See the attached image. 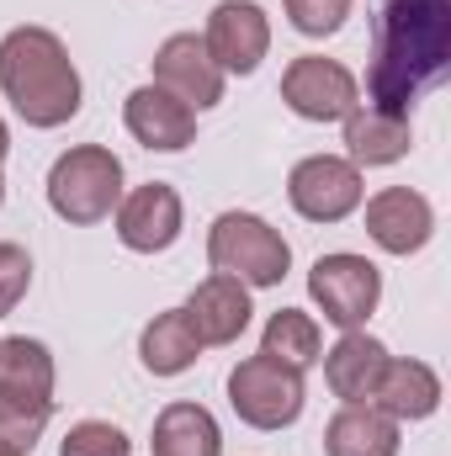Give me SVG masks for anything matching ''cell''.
I'll list each match as a JSON object with an SVG mask.
<instances>
[{
	"label": "cell",
	"mask_w": 451,
	"mask_h": 456,
	"mask_svg": "<svg viewBox=\"0 0 451 456\" xmlns=\"http://www.w3.org/2000/svg\"><path fill=\"white\" fill-rule=\"evenodd\" d=\"M436 233V208L414 186H382L366 197V239L382 255H420Z\"/></svg>",
	"instance_id": "cell-12"
},
{
	"label": "cell",
	"mask_w": 451,
	"mask_h": 456,
	"mask_svg": "<svg viewBox=\"0 0 451 456\" xmlns=\"http://www.w3.org/2000/svg\"><path fill=\"white\" fill-rule=\"evenodd\" d=\"M112 228H117V239H122V249H133V255H165L181 239V228H186V202H181V191L170 181H144V186L122 191V202H117V213H112Z\"/></svg>",
	"instance_id": "cell-9"
},
{
	"label": "cell",
	"mask_w": 451,
	"mask_h": 456,
	"mask_svg": "<svg viewBox=\"0 0 451 456\" xmlns=\"http://www.w3.org/2000/svg\"><path fill=\"white\" fill-rule=\"evenodd\" d=\"M414 149V122L398 112H377V107H356L345 117V159L356 170H382V165H398L404 154Z\"/></svg>",
	"instance_id": "cell-17"
},
{
	"label": "cell",
	"mask_w": 451,
	"mask_h": 456,
	"mask_svg": "<svg viewBox=\"0 0 451 456\" xmlns=\"http://www.w3.org/2000/svg\"><path fill=\"white\" fill-rule=\"evenodd\" d=\"M0 456H27V452H16V446H5V441H0Z\"/></svg>",
	"instance_id": "cell-28"
},
{
	"label": "cell",
	"mask_w": 451,
	"mask_h": 456,
	"mask_svg": "<svg viewBox=\"0 0 451 456\" xmlns=\"http://www.w3.org/2000/svg\"><path fill=\"white\" fill-rule=\"evenodd\" d=\"M181 314H186V324H192V335L208 345H234L244 330H250V287L244 281H234V276H208V281H197L192 287V297L181 303Z\"/></svg>",
	"instance_id": "cell-14"
},
{
	"label": "cell",
	"mask_w": 451,
	"mask_h": 456,
	"mask_svg": "<svg viewBox=\"0 0 451 456\" xmlns=\"http://www.w3.org/2000/svg\"><path fill=\"white\" fill-rule=\"evenodd\" d=\"M0 208H5V175H0Z\"/></svg>",
	"instance_id": "cell-29"
},
{
	"label": "cell",
	"mask_w": 451,
	"mask_h": 456,
	"mask_svg": "<svg viewBox=\"0 0 451 456\" xmlns=\"http://www.w3.org/2000/svg\"><path fill=\"white\" fill-rule=\"evenodd\" d=\"M308 297L324 314V324H335L340 335L345 330H366V319L382 303V271L366 255H350V249L319 255L314 271H308Z\"/></svg>",
	"instance_id": "cell-6"
},
{
	"label": "cell",
	"mask_w": 451,
	"mask_h": 456,
	"mask_svg": "<svg viewBox=\"0 0 451 456\" xmlns=\"http://www.w3.org/2000/svg\"><path fill=\"white\" fill-rule=\"evenodd\" d=\"M149 452L154 456H224V430H218L213 409L176 398V403H165L154 414Z\"/></svg>",
	"instance_id": "cell-18"
},
{
	"label": "cell",
	"mask_w": 451,
	"mask_h": 456,
	"mask_svg": "<svg viewBox=\"0 0 451 456\" xmlns=\"http://www.w3.org/2000/svg\"><path fill=\"white\" fill-rule=\"evenodd\" d=\"M5 149H11V127H5V117H0V159H5Z\"/></svg>",
	"instance_id": "cell-27"
},
{
	"label": "cell",
	"mask_w": 451,
	"mask_h": 456,
	"mask_svg": "<svg viewBox=\"0 0 451 456\" xmlns=\"http://www.w3.org/2000/svg\"><path fill=\"white\" fill-rule=\"evenodd\" d=\"M224 69L213 64L202 32H170L160 48H154V86L170 91L176 102H186L192 112H208L224 102Z\"/></svg>",
	"instance_id": "cell-10"
},
{
	"label": "cell",
	"mask_w": 451,
	"mask_h": 456,
	"mask_svg": "<svg viewBox=\"0 0 451 456\" xmlns=\"http://www.w3.org/2000/svg\"><path fill=\"white\" fill-rule=\"evenodd\" d=\"M319 361H324V382H330V393L340 403H372L377 377L388 366V345L377 335H366V330H345Z\"/></svg>",
	"instance_id": "cell-16"
},
{
	"label": "cell",
	"mask_w": 451,
	"mask_h": 456,
	"mask_svg": "<svg viewBox=\"0 0 451 456\" xmlns=\"http://www.w3.org/2000/svg\"><path fill=\"white\" fill-rule=\"evenodd\" d=\"M324 456H398V419L377 403H340L324 425Z\"/></svg>",
	"instance_id": "cell-19"
},
{
	"label": "cell",
	"mask_w": 451,
	"mask_h": 456,
	"mask_svg": "<svg viewBox=\"0 0 451 456\" xmlns=\"http://www.w3.org/2000/svg\"><path fill=\"white\" fill-rule=\"evenodd\" d=\"M197 355H202V340L192 335V324H186L181 308L154 314L144 324V335H138V361H144L149 377H181V371L197 366Z\"/></svg>",
	"instance_id": "cell-20"
},
{
	"label": "cell",
	"mask_w": 451,
	"mask_h": 456,
	"mask_svg": "<svg viewBox=\"0 0 451 456\" xmlns=\"http://www.w3.org/2000/svg\"><path fill=\"white\" fill-rule=\"evenodd\" d=\"M27 287H32V255H27L21 244L0 239V319L21 308Z\"/></svg>",
	"instance_id": "cell-26"
},
{
	"label": "cell",
	"mask_w": 451,
	"mask_h": 456,
	"mask_svg": "<svg viewBox=\"0 0 451 456\" xmlns=\"http://www.w3.org/2000/svg\"><path fill=\"white\" fill-rule=\"evenodd\" d=\"M282 102L303 122H345L361 107V80L324 53H303L282 69Z\"/></svg>",
	"instance_id": "cell-8"
},
{
	"label": "cell",
	"mask_w": 451,
	"mask_h": 456,
	"mask_svg": "<svg viewBox=\"0 0 451 456\" xmlns=\"http://www.w3.org/2000/svg\"><path fill=\"white\" fill-rule=\"evenodd\" d=\"M308 393H303V371L271 361V355H244L228 371V409L250 425V430H287L298 425Z\"/></svg>",
	"instance_id": "cell-5"
},
{
	"label": "cell",
	"mask_w": 451,
	"mask_h": 456,
	"mask_svg": "<svg viewBox=\"0 0 451 456\" xmlns=\"http://www.w3.org/2000/svg\"><path fill=\"white\" fill-rule=\"evenodd\" d=\"M451 75V0H372L366 107L409 117Z\"/></svg>",
	"instance_id": "cell-1"
},
{
	"label": "cell",
	"mask_w": 451,
	"mask_h": 456,
	"mask_svg": "<svg viewBox=\"0 0 451 456\" xmlns=\"http://www.w3.org/2000/svg\"><path fill=\"white\" fill-rule=\"evenodd\" d=\"M350 5L356 0H282L292 32H303V37H335L350 16Z\"/></svg>",
	"instance_id": "cell-25"
},
{
	"label": "cell",
	"mask_w": 451,
	"mask_h": 456,
	"mask_svg": "<svg viewBox=\"0 0 451 456\" xmlns=\"http://www.w3.org/2000/svg\"><path fill=\"white\" fill-rule=\"evenodd\" d=\"M260 355H271V361H282V366H292V371L319 366V355H324V330H319V319L303 314V308H276V314L266 319V330H260Z\"/></svg>",
	"instance_id": "cell-22"
},
{
	"label": "cell",
	"mask_w": 451,
	"mask_h": 456,
	"mask_svg": "<svg viewBox=\"0 0 451 456\" xmlns=\"http://www.w3.org/2000/svg\"><path fill=\"white\" fill-rule=\"evenodd\" d=\"M361 197H366L361 170L345 154H308L287 175V202L308 224H345L361 208Z\"/></svg>",
	"instance_id": "cell-7"
},
{
	"label": "cell",
	"mask_w": 451,
	"mask_h": 456,
	"mask_svg": "<svg viewBox=\"0 0 451 456\" xmlns=\"http://www.w3.org/2000/svg\"><path fill=\"white\" fill-rule=\"evenodd\" d=\"M122 202V159L107 143H75L48 170V208L75 228L107 224Z\"/></svg>",
	"instance_id": "cell-3"
},
{
	"label": "cell",
	"mask_w": 451,
	"mask_h": 456,
	"mask_svg": "<svg viewBox=\"0 0 451 456\" xmlns=\"http://www.w3.org/2000/svg\"><path fill=\"white\" fill-rule=\"evenodd\" d=\"M0 393L53 403V350L32 335H0Z\"/></svg>",
	"instance_id": "cell-21"
},
{
	"label": "cell",
	"mask_w": 451,
	"mask_h": 456,
	"mask_svg": "<svg viewBox=\"0 0 451 456\" xmlns=\"http://www.w3.org/2000/svg\"><path fill=\"white\" fill-rule=\"evenodd\" d=\"M59 456H133V441L117 430L112 419H80L64 430Z\"/></svg>",
	"instance_id": "cell-24"
},
{
	"label": "cell",
	"mask_w": 451,
	"mask_h": 456,
	"mask_svg": "<svg viewBox=\"0 0 451 456\" xmlns=\"http://www.w3.org/2000/svg\"><path fill=\"white\" fill-rule=\"evenodd\" d=\"M208 265L218 276L255 287H282V276L292 271V244L282 239V228H271L260 213H218L208 228Z\"/></svg>",
	"instance_id": "cell-4"
},
{
	"label": "cell",
	"mask_w": 451,
	"mask_h": 456,
	"mask_svg": "<svg viewBox=\"0 0 451 456\" xmlns=\"http://www.w3.org/2000/svg\"><path fill=\"white\" fill-rule=\"evenodd\" d=\"M202 43L224 75H255L260 59L271 53V16L255 0H218L208 11Z\"/></svg>",
	"instance_id": "cell-11"
},
{
	"label": "cell",
	"mask_w": 451,
	"mask_h": 456,
	"mask_svg": "<svg viewBox=\"0 0 451 456\" xmlns=\"http://www.w3.org/2000/svg\"><path fill=\"white\" fill-rule=\"evenodd\" d=\"M0 96L27 127H64L86 96L64 37L48 27H11L0 37Z\"/></svg>",
	"instance_id": "cell-2"
},
{
	"label": "cell",
	"mask_w": 451,
	"mask_h": 456,
	"mask_svg": "<svg viewBox=\"0 0 451 456\" xmlns=\"http://www.w3.org/2000/svg\"><path fill=\"white\" fill-rule=\"evenodd\" d=\"M372 403H377L388 419H398V425H420V419H430V414L441 409V377H436V366L420 361V355H388Z\"/></svg>",
	"instance_id": "cell-15"
},
{
	"label": "cell",
	"mask_w": 451,
	"mask_h": 456,
	"mask_svg": "<svg viewBox=\"0 0 451 456\" xmlns=\"http://www.w3.org/2000/svg\"><path fill=\"white\" fill-rule=\"evenodd\" d=\"M48 419H53V403L5 398V393H0V441H5V446H16V452L32 456V446H37L43 430H48Z\"/></svg>",
	"instance_id": "cell-23"
},
{
	"label": "cell",
	"mask_w": 451,
	"mask_h": 456,
	"mask_svg": "<svg viewBox=\"0 0 451 456\" xmlns=\"http://www.w3.org/2000/svg\"><path fill=\"white\" fill-rule=\"evenodd\" d=\"M122 127L133 133V143L154 149V154H181L197 143V112L186 102H176L170 91H160L154 80L127 91L122 102Z\"/></svg>",
	"instance_id": "cell-13"
}]
</instances>
